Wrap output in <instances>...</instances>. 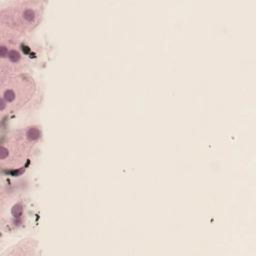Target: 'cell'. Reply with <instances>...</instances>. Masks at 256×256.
Here are the masks:
<instances>
[{
  "instance_id": "1",
  "label": "cell",
  "mask_w": 256,
  "mask_h": 256,
  "mask_svg": "<svg viewBox=\"0 0 256 256\" xmlns=\"http://www.w3.org/2000/svg\"><path fill=\"white\" fill-rule=\"evenodd\" d=\"M36 86L32 78L23 75H10L1 80V112L12 113L34 96Z\"/></svg>"
},
{
  "instance_id": "3",
  "label": "cell",
  "mask_w": 256,
  "mask_h": 256,
  "mask_svg": "<svg viewBox=\"0 0 256 256\" xmlns=\"http://www.w3.org/2000/svg\"><path fill=\"white\" fill-rule=\"evenodd\" d=\"M39 136L35 128H30L26 132L11 135L7 142L2 145L1 162L2 166L7 162L9 169H15L21 166L31 153L32 147Z\"/></svg>"
},
{
  "instance_id": "2",
  "label": "cell",
  "mask_w": 256,
  "mask_h": 256,
  "mask_svg": "<svg viewBox=\"0 0 256 256\" xmlns=\"http://www.w3.org/2000/svg\"><path fill=\"white\" fill-rule=\"evenodd\" d=\"M43 14L41 2L21 1L13 3L1 12L2 25H8V29L27 31L38 25Z\"/></svg>"
}]
</instances>
